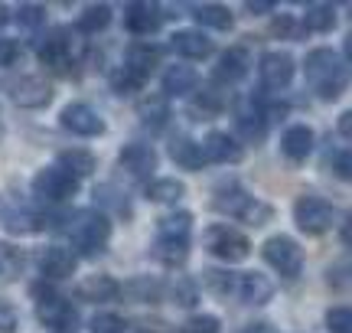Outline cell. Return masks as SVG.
<instances>
[{
  "instance_id": "obj_1",
  "label": "cell",
  "mask_w": 352,
  "mask_h": 333,
  "mask_svg": "<svg viewBox=\"0 0 352 333\" xmlns=\"http://www.w3.org/2000/svg\"><path fill=\"white\" fill-rule=\"evenodd\" d=\"M189 235H192V213H170L157 219V239H153V258L166 268H179L189 258Z\"/></svg>"
},
{
  "instance_id": "obj_2",
  "label": "cell",
  "mask_w": 352,
  "mask_h": 333,
  "mask_svg": "<svg viewBox=\"0 0 352 333\" xmlns=\"http://www.w3.org/2000/svg\"><path fill=\"white\" fill-rule=\"evenodd\" d=\"M303 76L310 82V89L327 98V102H336L346 89V65L340 63V56L329 50V46H320V50H310L307 59H303Z\"/></svg>"
},
{
  "instance_id": "obj_3",
  "label": "cell",
  "mask_w": 352,
  "mask_h": 333,
  "mask_svg": "<svg viewBox=\"0 0 352 333\" xmlns=\"http://www.w3.org/2000/svg\"><path fill=\"white\" fill-rule=\"evenodd\" d=\"M65 235H69V242L76 245L82 255L95 258L111 242V219L104 216L101 209H78L76 216L69 219Z\"/></svg>"
},
{
  "instance_id": "obj_4",
  "label": "cell",
  "mask_w": 352,
  "mask_h": 333,
  "mask_svg": "<svg viewBox=\"0 0 352 333\" xmlns=\"http://www.w3.org/2000/svg\"><path fill=\"white\" fill-rule=\"evenodd\" d=\"M212 209L215 213H226V216H232V219H245V222H252V226H264V222L271 219V206L258 203L248 190H241L239 183L219 186L212 196Z\"/></svg>"
},
{
  "instance_id": "obj_5",
  "label": "cell",
  "mask_w": 352,
  "mask_h": 333,
  "mask_svg": "<svg viewBox=\"0 0 352 333\" xmlns=\"http://www.w3.org/2000/svg\"><path fill=\"white\" fill-rule=\"evenodd\" d=\"M202 245H206L209 255L222 258V261H245V258L252 255L248 235L239 232L235 226H226V222H215V226H209V229L202 232Z\"/></svg>"
},
{
  "instance_id": "obj_6",
  "label": "cell",
  "mask_w": 352,
  "mask_h": 333,
  "mask_svg": "<svg viewBox=\"0 0 352 333\" xmlns=\"http://www.w3.org/2000/svg\"><path fill=\"white\" fill-rule=\"evenodd\" d=\"M33 297H36V321L43 327H50L56 333H65L72 323H76V308L69 304V297H63L59 291H52L50 284H36L33 288Z\"/></svg>"
},
{
  "instance_id": "obj_7",
  "label": "cell",
  "mask_w": 352,
  "mask_h": 333,
  "mask_svg": "<svg viewBox=\"0 0 352 333\" xmlns=\"http://www.w3.org/2000/svg\"><path fill=\"white\" fill-rule=\"evenodd\" d=\"M0 222L13 235H33V232L46 229V219L39 216L23 196H16V193H3L0 196Z\"/></svg>"
},
{
  "instance_id": "obj_8",
  "label": "cell",
  "mask_w": 352,
  "mask_h": 333,
  "mask_svg": "<svg viewBox=\"0 0 352 333\" xmlns=\"http://www.w3.org/2000/svg\"><path fill=\"white\" fill-rule=\"evenodd\" d=\"M261 255L280 278H297L303 271V248L297 245V239H290V235H271V239L264 242Z\"/></svg>"
},
{
  "instance_id": "obj_9",
  "label": "cell",
  "mask_w": 352,
  "mask_h": 333,
  "mask_svg": "<svg viewBox=\"0 0 352 333\" xmlns=\"http://www.w3.org/2000/svg\"><path fill=\"white\" fill-rule=\"evenodd\" d=\"M33 193H36L39 200H46V203H65V200H72L78 193V180L56 164L43 166L36 177H33Z\"/></svg>"
},
{
  "instance_id": "obj_10",
  "label": "cell",
  "mask_w": 352,
  "mask_h": 333,
  "mask_svg": "<svg viewBox=\"0 0 352 333\" xmlns=\"http://www.w3.org/2000/svg\"><path fill=\"white\" fill-rule=\"evenodd\" d=\"M294 222L303 235H323V232L333 226V206L323 200V196H314L307 193L294 203Z\"/></svg>"
},
{
  "instance_id": "obj_11",
  "label": "cell",
  "mask_w": 352,
  "mask_h": 333,
  "mask_svg": "<svg viewBox=\"0 0 352 333\" xmlns=\"http://www.w3.org/2000/svg\"><path fill=\"white\" fill-rule=\"evenodd\" d=\"M39 63L52 69L56 76H69L72 69V39H69V30L65 26H56L50 30V36L39 43Z\"/></svg>"
},
{
  "instance_id": "obj_12",
  "label": "cell",
  "mask_w": 352,
  "mask_h": 333,
  "mask_svg": "<svg viewBox=\"0 0 352 333\" xmlns=\"http://www.w3.org/2000/svg\"><path fill=\"white\" fill-rule=\"evenodd\" d=\"M294 59H290V52L284 50H267L261 56V63H258V76H261V85L271 92H280L287 89L290 82H294Z\"/></svg>"
},
{
  "instance_id": "obj_13",
  "label": "cell",
  "mask_w": 352,
  "mask_h": 333,
  "mask_svg": "<svg viewBox=\"0 0 352 333\" xmlns=\"http://www.w3.org/2000/svg\"><path fill=\"white\" fill-rule=\"evenodd\" d=\"M59 125L65 131H72L78 138H98L104 134V118L85 102H72L63 108V115H59Z\"/></svg>"
},
{
  "instance_id": "obj_14",
  "label": "cell",
  "mask_w": 352,
  "mask_h": 333,
  "mask_svg": "<svg viewBox=\"0 0 352 333\" xmlns=\"http://www.w3.org/2000/svg\"><path fill=\"white\" fill-rule=\"evenodd\" d=\"M118 170H124L127 177L134 180H147L157 170V151L151 144H140V141L124 144L121 154H118Z\"/></svg>"
},
{
  "instance_id": "obj_15",
  "label": "cell",
  "mask_w": 352,
  "mask_h": 333,
  "mask_svg": "<svg viewBox=\"0 0 352 333\" xmlns=\"http://www.w3.org/2000/svg\"><path fill=\"white\" fill-rule=\"evenodd\" d=\"M52 85L43 82L39 76H20L16 82H10V102L20 108H46L52 102Z\"/></svg>"
},
{
  "instance_id": "obj_16",
  "label": "cell",
  "mask_w": 352,
  "mask_h": 333,
  "mask_svg": "<svg viewBox=\"0 0 352 333\" xmlns=\"http://www.w3.org/2000/svg\"><path fill=\"white\" fill-rule=\"evenodd\" d=\"M199 147H202L206 164H209V160H212V164H239L241 157H245V147H241L232 134H226V131H209Z\"/></svg>"
},
{
  "instance_id": "obj_17",
  "label": "cell",
  "mask_w": 352,
  "mask_h": 333,
  "mask_svg": "<svg viewBox=\"0 0 352 333\" xmlns=\"http://www.w3.org/2000/svg\"><path fill=\"white\" fill-rule=\"evenodd\" d=\"M160 23H164V10L157 3L138 0V3H127L124 7V26L134 36H151V33L160 30Z\"/></svg>"
},
{
  "instance_id": "obj_18",
  "label": "cell",
  "mask_w": 352,
  "mask_h": 333,
  "mask_svg": "<svg viewBox=\"0 0 352 333\" xmlns=\"http://www.w3.org/2000/svg\"><path fill=\"white\" fill-rule=\"evenodd\" d=\"M235 294L245 304H267L274 297V281L261 271H239L235 275Z\"/></svg>"
},
{
  "instance_id": "obj_19",
  "label": "cell",
  "mask_w": 352,
  "mask_h": 333,
  "mask_svg": "<svg viewBox=\"0 0 352 333\" xmlns=\"http://www.w3.org/2000/svg\"><path fill=\"white\" fill-rule=\"evenodd\" d=\"M76 268H78V255L72 248L50 245V248L39 255V275H46L50 281H63L69 275H76Z\"/></svg>"
},
{
  "instance_id": "obj_20",
  "label": "cell",
  "mask_w": 352,
  "mask_h": 333,
  "mask_svg": "<svg viewBox=\"0 0 352 333\" xmlns=\"http://www.w3.org/2000/svg\"><path fill=\"white\" fill-rule=\"evenodd\" d=\"M170 50L183 59H206V56H212V39L202 30H176L170 36Z\"/></svg>"
},
{
  "instance_id": "obj_21",
  "label": "cell",
  "mask_w": 352,
  "mask_h": 333,
  "mask_svg": "<svg viewBox=\"0 0 352 333\" xmlns=\"http://www.w3.org/2000/svg\"><path fill=\"white\" fill-rule=\"evenodd\" d=\"M78 301H88V304H108V301H118L121 297V284L108 278V275H91L85 281H78L76 288Z\"/></svg>"
},
{
  "instance_id": "obj_22",
  "label": "cell",
  "mask_w": 352,
  "mask_h": 333,
  "mask_svg": "<svg viewBox=\"0 0 352 333\" xmlns=\"http://www.w3.org/2000/svg\"><path fill=\"white\" fill-rule=\"evenodd\" d=\"M248 69H252V56H248V50H245V46H232V50L222 52V59H219V65H215V82L232 85V82H239V78L248 76Z\"/></svg>"
},
{
  "instance_id": "obj_23",
  "label": "cell",
  "mask_w": 352,
  "mask_h": 333,
  "mask_svg": "<svg viewBox=\"0 0 352 333\" xmlns=\"http://www.w3.org/2000/svg\"><path fill=\"white\" fill-rule=\"evenodd\" d=\"M280 151L287 160L294 164H303L310 151H314V128H307V125H290L284 134H280Z\"/></svg>"
},
{
  "instance_id": "obj_24",
  "label": "cell",
  "mask_w": 352,
  "mask_h": 333,
  "mask_svg": "<svg viewBox=\"0 0 352 333\" xmlns=\"http://www.w3.org/2000/svg\"><path fill=\"white\" fill-rule=\"evenodd\" d=\"M199 85V72L186 63H176L164 72V98H183Z\"/></svg>"
},
{
  "instance_id": "obj_25",
  "label": "cell",
  "mask_w": 352,
  "mask_h": 333,
  "mask_svg": "<svg viewBox=\"0 0 352 333\" xmlns=\"http://www.w3.org/2000/svg\"><path fill=\"white\" fill-rule=\"evenodd\" d=\"M160 63V50L151 46L147 39H138V43H131L124 52V69H131L134 76L147 78L153 72V65Z\"/></svg>"
},
{
  "instance_id": "obj_26",
  "label": "cell",
  "mask_w": 352,
  "mask_h": 333,
  "mask_svg": "<svg viewBox=\"0 0 352 333\" xmlns=\"http://www.w3.org/2000/svg\"><path fill=\"white\" fill-rule=\"evenodd\" d=\"M121 294H124L127 301H134V304H157V301L164 297V284L157 281V278L138 275V278H131V281L121 284Z\"/></svg>"
},
{
  "instance_id": "obj_27",
  "label": "cell",
  "mask_w": 352,
  "mask_h": 333,
  "mask_svg": "<svg viewBox=\"0 0 352 333\" xmlns=\"http://www.w3.org/2000/svg\"><path fill=\"white\" fill-rule=\"evenodd\" d=\"M170 157H173V164H179L183 170H202V166H206L199 141L183 138V134H176L173 141H170Z\"/></svg>"
},
{
  "instance_id": "obj_28",
  "label": "cell",
  "mask_w": 352,
  "mask_h": 333,
  "mask_svg": "<svg viewBox=\"0 0 352 333\" xmlns=\"http://www.w3.org/2000/svg\"><path fill=\"white\" fill-rule=\"evenodd\" d=\"M63 170H69L76 180L82 177H91L95 173V166H98V157L91 154V151H85V147H69V151H59V164Z\"/></svg>"
},
{
  "instance_id": "obj_29",
  "label": "cell",
  "mask_w": 352,
  "mask_h": 333,
  "mask_svg": "<svg viewBox=\"0 0 352 333\" xmlns=\"http://www.w3.org/2000/svg\"><path fill=\"white\" fill-rule=\"evenodd\" d=\"M235 128H239V134L245 138V141L252 144H261L264 134H267V115L264 111H258V108H245V111H239L235 115Z\"/></svg>"
},
{
  "instance_id": "obj_30",
  "label": "cell",
  "mask_w": 352,
  "mask_h": 333,
  "mask_svg": "<svg viewBox=\"0 0 352 333\" xmlns=\"http://www.w3.org/2000/svg\"><path fill=\"white\" fill-rule=\"evenodd\" d=\"M192 17H196V23L212 26V30H232L235 26V13L228 10L226 3H199V7H192Z\"/></svg>"
},
{
  "instance_id": "obj_31",
  "label": "cell",
  "mask_w": 352,
  "mask_h": 333,
  "mask_svg": "<svg viewBox=\"0 0 352 333\" xmlns=\"http://www.w3.org/2000/svg\"><path fill=\"white\" fill-rule=\"evenodd\" d=\"M26 268L23 248H16L10 242H0V284H13Z\"/></svg>"
},
{
  "instance_id": "obj_32",
  "label": "cell",
  "mask_w": 352,
  "mask_h": 333,
  "mask_svg": "<svg viewBox=\"0 0 352 333\" xmlns=\"http://www.w3.org/2000/svg\"><path fill=\"white\" fill-rule=\"evenodd\" d=\"M138 115H140V121H144L151 131H164L166 121L173 118V115H170V105H166L164 95H151L147 102H140L138 105Z\"/></svg>"
},
{
  "instance_id": "obj_33",
  "label": "cell",
  "mask_w": 352,
  "mask_h": 333,
  "mask_svg": "<svg viewBox=\"0 0 352 333\" xmlns=\"http://www.w3.org/2000/svg\"><path fill=\"white\" fill-rule=\"evenodd\" d=\"M183 193H186V186H183V180H173V177H157L147 183V200L151 203H166L173 206L183 200Z\"/></svg>"
},
{
  "instance_id": "obj_34",
  "label": "cell",
  "mask_w": 352,
  "mask_h": 333,
  "mask_svg": "<svg viewBox=\"0 0 352 333\" xmlns=\"http://www.w3.org/2000/svg\"><path fill=\"white\" fill-rule=\"evenodd\" d=\"M336 26V7L333 3H310L303 13V30L310 33H329Z\"/></svg>"
},
{
  "instance_id": "obj_35",
  "label": "cell",
  "mask_w": 352,
  "mask_h": 333,
  "mask_svg": "<svg viewBox=\"0 0 352 333\" xmlns=\"http://www.w3.org/2000/svg\"><path fill=\"white\" fill-rule=\"evenodd\" d=\"M111 20H114V13L108 3H91V7H85V10L78 13V30L82 33H101Z\"/></svg>"
},
{
  "instance_id": "obj_36",
  "label": "cell",
  "mask_w": 352,
  "mask_h": 333,
  "mask_svg": "<svg viewBox=\"0 0 352 333\" xmlns=\"http://www.w3.org/2000/svg\"><path fill=\"white\" fill-rule=\"evenodd\" d=\"M95 203L101 206V209H111V213H121V216H131V203L124 200V193L118 190V186H111V183H101V186H95Z\"/></svg>"
},
{
  "instance_id": "obj_37",
  "label": "cell",
  "mask_w": 352,
  "mask_h": 333,
  "mask_svg": "<svg viewBox=\"0 0 352 333\" xmlns=\"http://www.w3.org/2000/svg\"><path fill=\"white\" fill-rule=\"evenodd\" d=\"M170 294H173V304H179V308H196L199 304V281L189 275H176L170 284Z\"/></svg>"
},
{
  "instance_id": "obj_38",
  "label": "cell",
  "mask_w": 352,
  "mask_h": 333,
  "mask_svg": "<svg viewBox=\"0 0 352 333\" xmlns=\"http://www.w3.org/2000/svg\"><path fill=\"white\" fill-rule=\"evenodd\" d=\"M202 281L212 291L215 297H228L235 294V271H219V268H206L202 271Z\"/></svg>"
},
{
  "instance_id": "obj_39",
  "label": "cell",
  "mask_w": 352,
  "mask_h": 333,
  "mask_svg": "<svg viewBox=\"0 0 352 333\" xmlns=\"http://www.w3.org/2000/svg\"><path fill=\"white\" fill-rule=\"evenodd\" d=\"M144 82H147V78L134 76V72H131V69H124V65L111 72V89L118 92V95H134V92L144 89Z\"/></svg>"
},
{
  "instance_id": "obj_40",
  "label": "cell",
  "mask_w": 352,
  "mask_h": 333,
  "mask_svg": "<svg viewBox=\"0 0 352 333\" xmlns=\"http://www.w3.org/2000/svg\"><path fill=\"white\" fill-rule=\"evenodd\" d=\"M13 17H16V23L23 26V30H39V26L46 23V7L43 3H20Z\"/></svg>"
},
{
  "instance_id": "obj_41",
  "label": "cell",
  "mask_w": 352,
  "mask_h": 333,
  "mask_svg": "<svg viewBox=\"0 0 352 333\" xmlns=\"http://www.w3.org/2000/svg\"><path fill=\"white\" fill-rule=\"evenodd\" d=\"M179 333H222V323H219V317H212V314H196V317H189V321L179 327Z\"/></svg>"
},
{
  "instance_id": "obj_42",
  "label": "cell",
  "mask_w": 352,
  "mask_h": 333,
  "mask_svg": "<svg viewBox=\"0 0 352 333\" xmlns=\"http://www.w3.org/2000/svg\"><path fill=\"white\" fill-rule=\"evenodd\" d=\"M88 330H91V333H124L127 323L121 321L118 314H98V317H91Z\"/></svg>"
},
{
  "instance_id": "obj_43",
  "label": "cell",
  "mask_w": 352,
  "mask_h": 333,
  "mask_svg": "<svg viewBox=\"0 0 352 333\" xmlns=\"http://www.w3.org/2000/svg\"><path fill=\"white\" fill-rule=\"evenodd\" d=\"M327 327H329V333H349L352 330L349 308H329L327 310Z\"/></svg>"
},
{
  "instance_id": "obj_44",
  "label": "cell",
  "mask_w": 352,
  "mask_h": 333,
  "mask_svg": "<svg viewBox=\"0 0 352 333\" xmlns=\"http://www.w3.org/2000/svg\"><path fill=\"white\" fill-rule=\"evenodd\" d=\"M16 327H20V314H16V308H13L10 301L0 297V333H16Z\"/></svg>"
},
{
  "instance_id": "obj_45",
  "label": "cell",
  "mask_w": 352,
  "mask_h": 333,
  "mask_svg": "<svg viewBox=\"0 0 352 333\" xmlns=\"http://www.w3.org/2000/svg\"><path fill=\"white\" fill-rule=\"evenodd\" d=\"M274 33L280 39H297V36H300V23H297L290 13H280V17L274 20Z\"/></svg>"
},
{
  "instance_id": "obj_46",
  "label": "cell",
  "mask_w": 352,
  "mask_h": 333,
  "mask_svg": "<svg viewBox=\"0 0 352 333\" xmlns=\"http://www.w3.org/2000/svg\"><path fill=\"white\" fill-rule=\"evenodd\" d=\"M16 56H20V43H16V39H0V69L13 65Z\"/></svg>"
},
{
  "instance_id": "obj_47",
  "label": "cell",
  "mask_w": 352,
  "mask_h": 333,
  "mask_svg": "<svg viewBox=\"0 0 352 333\" xmlns=\"http://www.w3.org/2000/svg\"><path fill=\"white\" fill-rule=\"evenodd\" d=\"M333 170H336V177H340V180H349V173H352L349 151H340V154H336V160H333Z\"/></svg>"
},
{
  "instance_id": "obj_48",
  "label": "cell",
  "mask_w": 352,
  "mask_h": 333,
  "mask_svg": "<svg viewBox=\"0 0 352 333\" xmlns=\"http://www.w3.org/2000/svg\"><path fill=\"white\" fill-rule=\"evenodd\" d=\"M245 10L248 13H254V17H261V13H274V3H271V0H248V3H245Z\"/></svg>"
},
{
  "instance_id": "obj_49",
  "label": "cell",
  "mask_w": 352,
  "mask_h": 333,
  "mask_svg": "<svg viewBox=\"0 0 352 333\" xmlns=\"http://www.w3.org/2000/svg\"><path fill=\"white\" fill-rule=\"evenodd\" d=\"M239 333H277V327H271L267 321H254V323H245Z\"/></svg>"
},
{
  "instance_id": "obj_50",
  "label": "cell",
  "mask_w": 352,
  "mask_h": 333,
  "mask_svg": "<svg viewBox=\"0 0 352 333\" xmlns=\"http://www.w3.org/2000/svg\"><path fill=\"white\" fill-rule=\"evenodd\" d=\"M329 275H333V278H329V281H333V288H342V284H346V265H340V268H333Z\"/></svg>"
},
{
  "instance_id": "obj_51",
  "label": "cell",
  "mask_w": 352,
  "mask_h": 333,
  "mask_svg": "<svg viewBox=\"0 0 352 333\" xmlns=\"http://www.w3.org/2000/svg\"><path fill=\"white\" fill-rule=\"evenodd\" d=\"M349 111H342V115H340V134H342V138H346V141H349Z\"/></svg>"
},
{
  "instance_id": "obj_52",
  "label": "cell",
  "mask_w": 352,
  "mask_h": 333,
  "mask_svg": "<svg viewBox=\"0 0 352 333\" xmlns=\"http://www.w3.org/2000/svg\"><path fill=\"white\" fill-rule=\"evenodd\" d=\"M7 20H10V10H7V7H3V3H0V26L7 23Z\"/></svg>"
}]
</instances>
